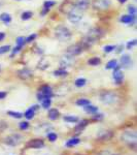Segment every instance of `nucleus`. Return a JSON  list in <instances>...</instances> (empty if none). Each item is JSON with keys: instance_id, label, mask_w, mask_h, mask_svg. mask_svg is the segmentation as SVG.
I'll return each instance as SVG.
<instances>
[{"instance_id": "0eeeda50", "label": "nucleus", "mask_w": 137, "mask_h": 155, "mask_svg": "<svg viewBox=\"0 0 137 155\" xmlns=\"http://www.w3.org/2000/svg\"><path fill=\"white\" fill-rule=\"evenodd\" d=\"M67 16H68L67 18H68V20L71 23H78V22L81 21V19H83V12L78 11V9L74 7V9H72Z\"/></svg>"}, {"instance_id": "4c0bfd02", "label": "nucleus", "mask_w": 137, "mask_h": 155, "mask_svg": "<svg viewBox=\"0 0 137 155\" xmlns=\"http://www.w3.org/2000/svg\"><path fill=\"white\" fill-rule=\"evenodd\" d=\"M19 128L21 129V130H26V129L29 128V123L27 121L21 122V123L19 124Z\"/></svg>"}, {"instance_id": "a878e982", "label": "nucleus", "mask_w": 137, "mask_h": 155, "mask_svg": "<svg viewBox=\"0 0 137 155\" xmlns=\"http://www.w3.org/2000/svg\"><path fill=\"white\" fill-rule=\"evenodd\" d=\"M53 74L55 77H66L68 72H67L65 68H59V69H57V71H55Z\"/></svg>"}, {"instance_id": "603ef678", "label": "nucleus", "mask_w": 137, "mask_h": 155, "mask_svg": "<svg viewBox=\"0 0 137 155\" xmlns=\"http://www.w3.org/2000/svg\"><path fill=\"white\" fill-rule=\"evenodd\" d=\"M118 1H119L121 4H123V3H126V2H127V0H118Z\"/></svg>"}, {"instance_id": "aec40b11", "label": "nucleus", "mask_w": 137, "mask_h": 155, "mask_svg": "<svg viewBox=\"0 0 137 155\" xmlns=\"http://www.w3.org/2000/svg\"><path fill=\"white\" fill-rule=\"evenodd\" d=\"M100 63H101V58H99V57H91L88 60V64L91 66H98Z\"/></svg>"}, {"instance_id": "9b49d317", "label": "nucleus", "mask_w": 137, "mask_h": 155, "mask_svg": "<svg viewBox=\"0 0 137 155\" xmlns=\"http://www.w3.org/2000/svg\"><path fill=\"white\" fill-rule=\"evenodd\" d=\"M18 77L21 80H28L33 77V71L29 68H23L18 71Z\"/></svg>"}, {"instance_id": "ea45409f", "label": "nucleus", "mask_w": 137, "mask_h": 155, "mask_svg": "<svg viewBox=\"0 0 137 155\" xmlns=\"http://www.w3.org/2000/svg\"><path fill=\"white\" fill-rule=\"evenodd\" d=\"M36 37H37V34H35V33H33V34H31V35H29L28 37H26V44H30V42L34 41V39H35Z\"/></svg>"}, {"instance_id": "4468645a", "label": "nucleus", "mask_w": 137, "mask_h": 155, "mask_svg": "<svg viewBox=\"0 0 137 155\" xmlns=\"http://www.w3.org/2000/svg\"><path fill=\"white\" fill-rule=\"evenodd\" d=\"M44 146V143L42 140H39V139H36V140H32L30 141L27 147L28 148H31V149H40L42 147Z\"/></svg>"}, {"instance_id": "39448f33", "label": "nucleus", "mask_w": 137, "mask_h": 155, "mask_svg": "<svg viewBox=\"0 0 137 155\" xmlns=\"http://www.w3.org/2000/svg\"><path fill=\"white\" fill-rule=\"evenodd\" d=\"M23 142V137L19 134H11V136H8L5 139L4 143L8 146H18L19 144H21Z\"/></svg>"}, {"instance_id": "de8ad7c7", "label": "nucleus", "mask_w": 137, "mask_h": 155, "mask_svg": "<svg viewBox=\"0 0 137 155\" xmlns=\"http://www.w3.org/2000/svg\"><path fill=\"white\" fill-rule=\"evenodd\" d=\"M98 155H118V154H113L111 152H109V151H102Z\"/></svg>"}, {"instance_id": "6ab92c4d", "label": "nucleus", "mask_w": 137, "mask_h": 155, "mask_svg": "<svg viewBox=\"0 0 137 155\" xmlns=\"http://www.w3.org/2000/svg\"><path fill=\"white\" fill-rule=\"evenodd\" d=\"M59 111L57 109H49V118L52 120V121H55L59 118Z\"/></svg>"}, {"instance_id": "c03bdc74", "label": "nucleus", "mask_w": 137, "mask_h": 155, "mask_svg": "<svg viewBox=\"0 0 137 155\" xmlns=\"http://www.w3.org/2000/svg\"><path fill=\"white\" fill-rule=\"evenodd\" d=\"M103 118H104L103 114H94V116H93V119L94 120H98V121H100V120H102Z\"/></svg>"}, {"instance_id": "3c124183", "label": "nucleus", "mask_w": 137, "mask_h": 155, "mask_svg": "<svg viewBox=\"0 0 137 155\" xmlns=\"http://www.w3.org/2000/svg\"><path fill=\"white\" fill-rule=\"evenodd\" d=\"M31 107L34 110V111H37V110L39 109V106H37V104H35V106H33V107Z\"/></svg>"}, {"instance_id": "dca6fc26", "label": "nucleus", "mask_w": 137, "mask_h": 155, "mask_svg": "<svg viewBox=\"0 0 137 155\" xmlns=\"http://www.w3.org/2000/svg\"><path fill=\"white\" fill-rule=\"evenodd\" d=\"M97 137H98L100 141H108V140H110L111 137H113V132L107 131V130L100 131L97 134Z\"/></svg>"}, {"instance_id": "20e7f679", "label": "nucleus", "mask_w": 137, "mask_h": 155, "mask_svg": "<svg viewBox=\"0 0 137 155\" xmlns=\"http://www.w3.org/2000/svg\"><path fill=\"white\" fill-rule=\"evenodd\" d=\"M110 5V0H93V2H92V6L96 11H106Z\"/></svg>"}, {"instance_id": "423d86ee", "label": "nucleus", "mask_w": 137, "mask_h": 155, "mask_svg": "<svg viewBox=\"0 0 137 155\" xmlns=\"http://www.w3.org/2000/svg\"><path fill=\"white\" fill-rule=\"evenodd\" d=\"M75 63V58L71 55H65L62 56L61 60H60V68H65V67H71Z\"/></svg>"}, {"instance_id": "58836bf2", "label": "nucleus", "mask_w": 137, "mask_h": 155, "mask_svg": "<svg viewBox=\"0 0 137 155\" xmlns=\"http://www.w3.org/2000/svg\"><path fill=\"white\" fill-rule=\"evenodd\" d=\"M136 44H137L136 39H132V41H128V44L126 45L127 50H132V49H133V47H134V46H136Z\"/></svg>"}, {"instance_id": "49530a36", "label": "nucleus", "mask_w": 137, "mask_h": 155, "mask_svg": "<svg viewBox=\"0 0 137 155\" xmlns=\"http://www.w3.org/2000/svg\"><path fill=\"white\" fill-rule=\"evenodd\" d=\"M6 95H7L6 92H4V91H0V101H1V99H4V98H5Z\"/></svg>"}, {"instance_id": "c756f323", "label": "nucleus", "mask_w": 137, "mask_h": 155, "mask_svg": "<svg viewBox=\"0 0 137 155\" xmlns=\"http://www.w3.org/2000/svg\"><path fill=\"white\" fill-rule=\"evenodd\" d=\"M7 115L12 117V118H16V119H20L24 116V114L20 113V112H14V111H8L7 112Z\"/></svg>"}, {"instance_id": "7ed1b4c3", "label": "nucleus", "mask_w": 137, "mask_h": 155, "mask_svg": "<svg viewBox=\"0 0 137 155\" xmlns=\"http://www.w3.org/2000/svg\"><path fill=\"white\" fill-rule=\"evenodd\" d=\"M100 101L105 104H113L118 101V95L111 91H104L100 94Z\"/></svg>"}, {"instance_id": "a18cd8bd", "label": "nucleus", "mask_w": 137, "mask_h": 155, "mask_svg": "<svg viewBox=\"0 0 137 155\" xmlns=\"http://www.w3.org/2000/svg\"><path fill=\"white\" fill-rule=\"evenodd\" d=\"M116 53H122L123 52V50H124V45L123 44H121L119 46H116Z\"/></svg>"}, {"instance_id": "79ce46f5", "label": "nucleus", "mask_w": 137, "mask_h": 155, "mask_svg": "<svg viewBox=\"0 0 137 155\" xmlns=\"http://www.w3.org/2000/svg\"><path fill=\"white\" fill-rule=\"evenodd\" d=\"M48 137L51 142H55L57 140V134H55V132H49V134H48Z\"/></svg>"}, {"instance_id": "864d4df0", "label": "nucleus", "mask_w": 137, "mask_h": 155, "mask_svg": "<svg viewBox=\"0 0 137 155\" xmlns=\"http://www.w3.org/2000/svg\"><path fill=\"white\" fill-rule=\"evenodd\" d=\"M16 1H22V0H16Z\"/></svg>"}, {"instance_id": "c9c22d12", "label": "nucleus", "mask_w": 137, "mask_h": 155, "mask_svg": "<svg viewBox=\"0 0 137 155\" xmlns=\"http://www.w3.org/2000/svg\"><path fill=\"white\" fill-rule=\"evenodd\" d=\"M114 50H116V46H113V45H108V46H105L103 48V51L105 53H111Z\"/></svg>"}, {"instance_id": "b1692460", "label": "nucleus", "mask_w": 137, "mask_h": 155, "mask_svg": "<svg viewBox=\"0 0 137 155\" xmlns=\"http://www.w3.org/2000/svg\"><path fill=\"white\" fill-rule=\"evenodd\" d=\"M63 120L68 123H76L78 121V118L76 116H71V115H68V116H64Z\"/></svg>"}, {"instance_id": "72a5a7b5", "label": "nucleus", "mask_w": 137, "mask_h": 155, "mask_svg": "<svg viewBox=\"0 0 137 155\" xmlns=\"http://www.w3.org/2000/svg\"><path fill=\"white\" fill-rule=\"evenodd\" d=\"M16 42H17V46L23 47L24 45L26 44V37H24V36H19L18 38L16 39Z\"/></svg>"}, {"instance_id": "f03ea898", "label": "nucleus", "mask_w": 137, "mask_h": 155, "mask_svg": "<svg viewBox=\"0 0 137 155\" xmlns=\"http://www.w3.org/2000/svg\"><path fill=\"white\" fill-rule=\"evenodd\" d=\"M121 139L122 141L124 142V143L128 144L129 146H132V145H134L135 146L136 144V141H137V134L135 131H124L123 134H122L121 136Z\"/></svg>"}, {"instance_id": "f257e3e1", "label": "nucleus", "mask_w": 137, "mask_h": 155, "mask_svg": "<svg viewBox=\"0 0 137 155\" xmlns=\"http://www.w3.org/2000/svg\"><path fill=\"white\" fill-rule=\"evenodd\" d=\"M55 35L60 41H67L71 38V31L67 28L66 26L63 25H59L58 27L55 30Z\"/></svg>"}, {"instance_id": "393cba45", "label": "nucleus", "mask_w": 137, "mask_h": 155, "mask_svg": "<svg viewBox=\"0 0 137 155\" xmlns=\"http://www.w3.org/2000/svg\"><path fill=\"white\" fill-rule=\"evenodd\" d=\"M34 114H35V111H34L32 107H30V109H28L26 112H25L24 116H25V118H26V119L31 120V119L34 118Z\"/></svg>"}, {"instance_id": "bb28decb", "label": "nucleus", "mask_w": 137, "mask_h": 155, "mask_svg": "<svg viewBox=\"0 0 137 155\" xmlns=\"http://www.w3.org/2000/svg\"><path fill=\"white\" fill-rule=\"evenodd\" d=\"M86 84H87V80L84 79V78H78V79H76L75 82H74V85H75L76 87H78V88L84 87Z\"/></svg>"}, {"instance_id": "ddd939ff", "label": "nucleus", "mask_w": 137, "mask_h": 155, "mask_svg": "<svg viewBox=\"0 0 137 155\" xmlns=\"http://www.w3.org/2000/svg\"><path fill=\"white\" fill-rule=\"evenodd\" d=\"M121 67H124V68H130L132 66V59H131V56L129 55H123L121 57Z\"/></svg>"}, {"instance_id": "4be33fe9", "label": "nucleus", "mask_w": 137, "mask_h": 155, "mask_svg": "<svg viewBox=\"0 0 137 155\" xmlns=\"http://www.w3.org/2000/svg\"><path fill=\"white\" fill-rule=\"evenodd\" d=\"M79 142H81V140H79L78 137H72V139H70L69 141H67L66 147L71 148V147H74V146H76L78 144H79Z\"/></svg>"}, {"instance_id": "f3484780", "label": "nucleus", "mask_w": 137, "mask_h": 155, "mask_svg": "<svg viewBox=\"0 0 137 155\" xmlns=\"http://www.w3.org/2000/svg\"><path fill=\"white\" fill-rule=\"evenodd\" d=\"M135 20H136V16H131V15H125V16H122L119 21L122 23H125V24H133L135 23Z\"/></svg>"}, {"instance_id": "5fc2aeb1", "label": "nucleus", "mask_w": 137, "mask_h": 155, "mask_svg": "<svg viewBox=\"0 0 137 155\" xmlns=\"http://www.w3.org/2000/svg\"><path fill=\"white\" fill-rule=\"evenodd\" d=\"M0 71H1V66H0Z\"/></svg>"}, {"instance_id": "e433bc0d", "label": "nucleus", "mask_w": 137, "mask_h": 155, "mask_svg": "<svg viewBox=\"0 0 137 155\" xmlns=\"http://www.w3.org/2000/svg\"><path fill=\"white\" fill-rule=\"evenodd\" d=\"M9 51H11V46H8V45L0 47V55L5 54V53H7V52H9Z\"/></svg>"}, {"instance_id": "09e8293b", "label": "nucleus", "mask_w": 137, "mask_h": 155, "mask_svg": "<svg viewBox=\"0 0 137 155\" xmlns=\"http://www.w3.org/2000/svg\"><path fill=\"white\" fill-rule=\"evenodd\" d=\"M5 36H6V34L4 33V32H0V41H3Z\"/></svg>"}, {"instance_id": "9d476101", "label": "nucleus", "mask_w": 137, "mask_h": 155, "mask_svg": "<svg viewBox=\"0 0 137 155\" xmlns=\"http://www.w3.org/2000/svg\"><path fill=\"white\" fill-rule=\"evenodd\" d=\"M72 9H74V2L70 1V0H66V1L64 2L63 4H62L60 11L63 12V14L68 15L69 12L72 11Z\"/></svg>"}, {"instance_id": "6e6552de", "label": "nucleus", "mask_w": 137, "mask_h": 155, "mask_svg": "<svg viewBox=\"0 0 137 155\" xmlns=\"http://www.w3.org/2000/svg\"><path fill=\"white\" fill-rule=\"evenodd\" d=\"M84 50V49L83 48V46H81V44H74L67 48V54L75 57V56H78V55L83 53Z\"/></svg>"}, {"instance_id": "f8f14e48", "label": "nucleus", "mask_w": 137, "mask_h": 155, "mask_svg": "<svg viewBox=\"0 0 137 155\" xmlns=\"http://www.w3.org/2000/svg\"><path fill=\"white\" fill-rule=\"evenodd\" d=\"M39 92L43 94L46 98H52L54 95L53 89H52V87L49 86V85H43V86H41L40 89H39Z\"/></svg>"}, {"instance_id": "2f4dec72", "label": "nucleus", "mask_w": 137, "mask_h": 155, "mask_svg": "<svg viewBox=\"0 0 137 155\" xmlns=\"http://www.w3.org/2000/svg\"><path fill=\"white\" fill-rule=\"evenodd\" d=\"M118 64V61H116V59H113V60H110V61H108L107 63H106V65H105V68L106 69H113V67Z\"/></svg>"}, {"instance_id": "7c9ffc66", "label": "nucleus", "mask_w": 137, "mask_h": 155, "mask_svg": "<svg viewBox=\"0 0 137 155\" xmlns=\"http://www.w3.org/2000/svg\"><path fill=\"white\" fill-rule=\"evenodd\" d=\"M90 104H91V102H90L89 99H87V98H79L76 101V104L79 107H86Z\"/></svg>"}, {"instance_id": "1a4fd4ad", "label": "nucleus", "mask_w": 137, "mask_h": 155, "mask_svg": "<svg viewBox=\"0 0 137 155\" xmlns=\"http://www.w3.org/2000/svg\"><path fill=\"white\" fill-rule=\"evenodd\" d=\"M90 4H91V0H78L74 3V7L79 12H84L89 8Z\"/></svg>"}, {"instance_id": "c85d7f7f", "label": "nucleus", "mask_w": 137, "mask_h": 155, "mask_svg": "<svg viewBox=\"0 0 137 155\" xmlns=\"http://www.w3.org/2000/svg\"><path fill=\"white\" fill-rule=\"evenodd\" d=\"M54 5H56V1H53V0H46V1L43 2V8L49 9V11Z\"/></svg>"}, {"instance_id": "a211bd4d", "label": "nucleus", "mask_w": 137, "mask_h": 155, "mask_svg": "<svg viewBox=\"0 0 137 155\" xmlns=\"http://www.w3.org/2000/svg\"><path fill=\"white\" fill-rule=\"evenodd\" d=\"M88 123H89V121L88 120H81V122L78 124V125L75 126V128H74V131H75V134H81V131L84 130V128H86V126L88 125Z\"/></svg>"}, {"instance_id": "5701e85b", "label": "nucleus", "mask_w": 137, "mask_h": 155, "mask_svg": "<svg viewBox=\"0 0 137 155\" xmlns=\"http://www.w3.org/2000/svg\"><path fill=\"white\" fill-rule=\"evenodd\" d=\"M84 109L88 114H96L97 112H98V107H95V106H92L91 104H88V106H86Z\"/></svg>"}, {"instance_id": "a19ab883", "label": "nucleus", "mask_w": 137, "mask_h": 155, "mask_svg": "<svg viewBox=\"0 0 137 155\" xmlns=\"http://www.w3.org/2000/svg\"><path fill=\"white\" fill-rule=\"evenodd\" d=\"M128 12H129V15H131V16H136V7L133 5H129Z\"/></svg>"}, {"instance_id": "2eb2a0df", "label": "nucleus", "mask_w": 137, "mask_h": 155, "mask_svg": "<svg viewBox=\"0 0 137 155\" xmlns=\"http://www.w3.org/2000/svg\"><path fill=\"white\" fill-rule=\"evenodd\" d=\"M113 79L116 84L121 85L124 81V74L121 69H118V71H113Z\"/></svg>"}, {"instance_id": "cd10ccee", "label": "nucleus", "mask_w": 137, "mask_h": 155, "mask_svg": "<svg viewBox=\"0 0 137 155\" xmlns=\"http://www.w3.org/2000/svg\"><path fill=\"white\" fill-rule=\"evenodd\" d=\"M33 17V12H30V11H27V12H22L21 15V19L23 20V21H27V20H30Z\"/></svg>"}, {"instance_id": "f704fd0d", "label": "nucleus", "mask_w": 137, "mask_h": 155, "mask_svg": "<svg viewBox=\"0 0 137 155\" xmlns=\"http://www.w3.org/2000/svg\"><path fill=\"white\" fill-rule=\"evenodd\" d=\"M38 65H39V66H38L39 68H41V69H46V68H48L49 63L46 61V59H44V58H41V60H40V62H39Z\"/></svg>"}, {"instance_id": "473e14b6", "label": "nucleus", "mask_w": 137, "mask_h": 155, "mask_svg": "<svg viewBox=\"0 0 137 155\" xmlns=\"http://www.w3.org/2000/svg\"><path fill=\"white\" fill-rule=\"evenodd\" d=\"M52 104V99L51 98H46V99H43V101H41V106L43 109L48 110L49 107H51Z\"/></svg>"}, {"instance_id": "8fccbe9b", "label": "nucleus", "mask_w": 137, "mask_h": 155, "mask_svg": "<svg viewBox=\"0 0 137 155\" xmlns=\"http://www.w3.org/2000/svg\"><path fill=\"white\" fill-rule=\"evenodd\" d=\"M49 12V9H46V8H43V9H42V12H41V16H46V15L48 14Z\"/></svg>"}, {"instance_id": "37998d69", "label": "nucleus", "mask_w": 137, "mask_h": 155, "mask_svg": "<svg viewBox=\"0 0 137 155\" xmlns=\"http://www.w3.org/2000/svg\"><path fill=\"white\" fill-rule=\"evenodd\" d=\"M22 48L23 47H21V46H17V47H14V50H12V52H11V57L14 56V55H16V54H18L20 51L22 50Z\"/></svg>"}, {"instance_id": "412c9836", "label": "nucleus", "mask_w": 137, "mask_h": 155, "mask_svg": "<svg viewBox=\"0 0 137 155\" xmlns=\"http://www.w3.org/2000/svg\"><path fill=\"white\" fill-rule=\"evenodd\" d=\"M0 21H2L4 24H8L11 23V17L9 14H7V12H2L1 15H0Z\"/></svg>"}]
</instances>
